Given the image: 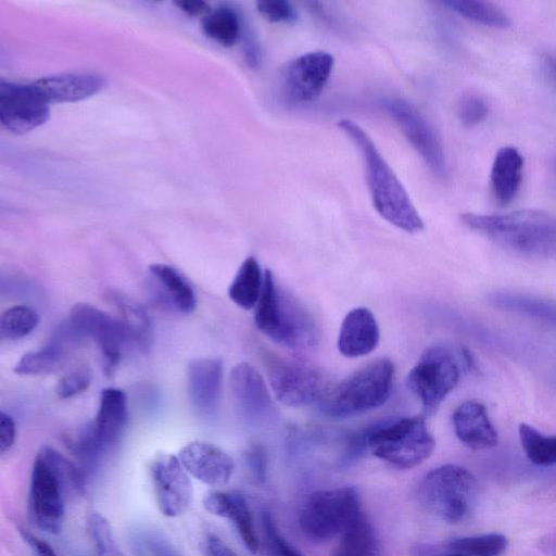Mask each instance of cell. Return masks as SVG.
I'll return each instance as SVG.
<instances>
[{
    "mask_svg": "<svg viewBox=\"0 0 556 556\" xmlns=\"http://www.w3.org/2000/svg\"><path fill=\"white\" fill-rule=\"evenodd\" d=\"M417 498L425 510L448 523H459L473 511L478 498L475 476L466 468L446 464L420 481Z\"/></svg>",
    "mask_w": 556,
    "mask_h": 556,
    "instance_id": "cell-7",
    "label": "cell"
},
{
    "mask_svg": "<svg viewBox=\"0 0 556 556\" xmlns=\"http://www.w3.org/2000/svg\"><path fill=\"white\" fill-rule=\"evenodd\" d=\"M244 22L231 5L220 4L201 20L203 33L224 47L233 46L242 35Z\"/></svg>",
    "mask_w": 556,
    "mask_h": 556,
    "instance_id": "cell-30",
    "label": "cell"
},
{
    "mask_svg": "<svg viewBox=\"0 0 556 556\" xmlns=\"http://www.w3.org/2000/svg\"><path fill=\"white\" fill-rule=\"evenodd\" d=\"M452 420L456 437L469 448L489 450L497 445V431L481 402L469 400L462 403L454 410Z\"/></svg>",
    "mask_w": 556,
    "mask_h": 556,
    "instance_id": "cell-21",
    "label": "cell"
},
{
    "mask_svg": "<svg viewBox=\"0 0 556 556\" xmlns=\"http://www.w3.org/2000/svg\"><path fill=\"white\" fill-rule=\"evenodd\" d=\"M382 105L430 170L438 178L445 180L448 170L443 144L429 121L402 98L387 99Z\"/></svg>",
    "mask_w": 556,
    "mask_h": 556,
    "instance_id": "cell-12",
    "label": "cell"
},
{
    "mask_svg": "<svg viewBox=\"0 0 556 556\" xmlns=\"http://www.w3.org/2000/svg\"><path fill=\"white\" fill-rule=\"evenodd\" d=\"M361 432L374 456L402 469L421 464L435 447L421 415L381 420Z\"/></svg>",
    "mask_w": 556,
    "mask_h": 556,
    "instance_id": "cell-6",
    "label": "cell"
},
{
    "mask_svg": "<svg viewBox=\"0 0 556 556\" xmlns=\"http://www.w3.org/2000/svg\"><path fill=\"white\" fill-rule=\"evenodd\" d=\"M241 39L243 41V52L247 64L255 68L261 62V47L256 35L247 26H243Z\"/></svg>",
    "mask_w": 556,
    "mask_h": 556,
    "instance_id": "cell-42",
    "label": "cell"
},
{
    "mask_svg": "<svg viewBox=\"0 0 556 556\" xmlns=\"http://www.w3.org/2000/svg\"><path fill=\"white\" fill-rule=\"evenodd\" d=\"M519 439L525 454L534 465H556V435H544L530 425H519Z\"/></svg>",
    "mask_w": 556,
    "mask_h": 556,
    "instance_id": "cell-33",
    "label": "cell"
},
{
    "mask_svg": "<svg viewBox=\"0 0 556 556\" xmlns=\"http://www.w3.org/2000/svg\"><path fill=\"white\" fill-rule=\"evenodd\" d=\"M331 556H379L375 528L363 511L341 534Z\"/></svg>",
    "mask_w": 556,
    "mask_h": 556,
    "instance_id": "cell-29",
    "label": "cell"
},
{
    "mask_svg": "<svg viewBox=\"0 0 556 556\" xmlns=\"http://www.w3.org/2000/svg\"><path fill=\"white\" fill-rule=\"evenodd\" d=\"M457 112L464 126L473 127L486 117L489 106L482 97L469 93L459 100Z\"/></svg>",
    "mask_w": 556,
    "mask_h": 556,
    "instance_id": "cell-38",
    "label": "cell"
},
{
    "mask_svg": "<svg viewBox=\"0 0 556 556\" xmlns=\"http://www.w3.org/2000/svg\"><path fill=\"white\" fill-rule=\"evenodd\" d=\"M262 532L269 556H303L281 534L269 511L262 514Z\"/></svg>",
    "mask_w": 556,
    "mask_h": 556,
    "instance_id": "cell-37",
    "label": "cell"
},
{
    "mask_svg": "<svg viewBox=\"0 0 556 556\" xmlns=\"http://www.w3.org/2000/svg\"><path fill=\"white\" fill-rule=\"evenodd\" d=\"M394 370L388 358L372 361L330 387L320 410L331 418H349L380 407L392 392Z\"/></svg>",
    "mask_w": 556,
    "mask_h": 556,
    "instance_id": "cell-5",
    "label": "cell"
},
{
    "mask_svg": "<svg viewBox=\"0 0 556 556\" xmlns=\"http://www.w3.org/2000/svg\"><path fill=\"white\" fill-rule=\"evenodd\" d=\"M244 466L255 483H262L267 472L266 451L260 443L250 444L243 453Z\"/></svg>",
    "mask_w": 556,
    "mask_h": 556,
    "instance_id": "cell-41",
    "label": "cell"
},
{
    "mask_svg": "<svg viewBox=\"0 0 556 556\" xmlns=\"http://www.w3.org/2000/svg\"><path fill=\"white\" fill-rule=\"evenodd\" d=\"M490 301L495 306L518 311L547 323L556 324V304L552 302L511 292L493 293Z\"/></svg>",
    "mask_w": 556,
    "mask_h": 556,
    "instance_id": "cell-32",
    "label": "cell"
},
{
    "mask_svg": "<svg viewBox=\"0 0 556 556\" xmlns=\"http://www.w3.org/2000/svg\"><path fill=\"white\" fill-rule=\"evenodd\" d=\"M264 283V274L254 256L247 257L238 268L229 288V299L243 309L256 306Z\"/></svg>",
    "mask_w": 556,
    "mask_h": 556,
    "instance_id": "cell-28",
    "label": "cell"
},
{
    "mask_svg": "<svg viewBox=\"0 0 556 556\" xmlns=\"http://www.w3.org/2000/svg\"><path fill=\"white\" fill-rule=\"evenodd\" d=\"M20 533L34 556H58L55 551L45 540L24 529H21Z\"/></svg>",
    "mask_w": 556,
    "mask_h": 556,
    "instance_id": "cell-44",
    "label": "cell"
},
{
    "mask_svg": "<svg viewBox=\"0 0 556 556\" xmlns=\"http://www.w3.org/2000/svg\"><path fill=\"white\" fill-rule=\"evenodd\" d=\"M338 127L354 142L363 155L365 175L372 204L378 214L408 233L424 229V222L406 189L380 154L368 134L351 119H340Z\"/></svg>",
    "mask_w": 556,
    "mask_h": 556,
    "instance_id": "cell-1",
    "label": "cell"
},
{
    "mask_svg": "<svg viewBox=\"0 0 556 556\" xmlns=\"http://www.w3.org/2000/svg\"><path fill=\"white\" fill-rule=\"evenodd\" d=\"M465 18L492 28L511 25L509 15L494 3L477 0H446L442 2Z\"/></svg>",
    "mask_w": 556,
    "mask_h": 556,
    "instance_id": "cell-31",
    "label": "cell"
},
{
    "mask_svg": "<svg viewBox=\"0 0 556 556\" xmlns=\"http://www.w3.org/2000/svg\"><path fill=\"white\" fill-rule=\"evenodd\" d=\"M223 383V362L200 358L188 367L187 384L190 402L197 413L213 415L219 404Z\"/></svg>",
    "mask_w": 556,
    "mask_h": 556,
    "instance_id": "cell-18",
    "label": "cell"
},
{
    "mask_svg": "<svg viewBox=\"0 0 556 556\" xmlns=\"http://www.w3.org/2000/svg\"><path fill=\"white\" fill-rule=\"evenodd\" d=\"M178 457L189 475L207 485H224L233 473L231 456L210 442H189L179 451Z\"/></svg>",
    "mask_w": 556,
    "mask_h": 556,
    "instance_id": "cell-17",
    "label": "cell"
},
{
    "mask_svg": "<svg viewBox=\"0 0 556 556\" xmlns=\"http://www.w3.org/2000/svg\"><path fill=\"white\" fill-rule=\"evenodd\" d=\"M254 323L263 334L285 348L303 350L318 342L319 330L313 315L295 295L276 280L269 269L264 271Z\"/></svg>",
    "mask_w": 556,
    "mask_h": 556,
    "instance_id": "cell-2",
    "label": "cell"
},
{
    "mask_svg": "<svg viewBox=\"0 0 556 556\" xmlns=\"http://www.w3.org/2000/svg\"><path fill=\"white\" fill-rule=\"evenodd\" d=\"M188 475L178 456L161 454L153 460L151 477L162 515L175 518L188 509L192 501V484Z\"/></svg>",
    "mask_w": 556,
    "mask_h": 556,
    "instance_id": "cell-15",
    "label": "cell"
},
{
    "mask_svg": "<svg viewBox=\"0 0 556 556\" xmlns=\"http://www.w3.org/2000/svg\"><path fill=\"white\" fill-rule=\"evenodd\" d=\"M206 549L210 556H238L223 540L214 534L207 536Z\"/></svg>",
    "mask_w": 556,
    "mask_h": 556,
    "instance_id": "cell-45",
    "label": "cell"
},
{
    "mask_svg": "<svg viewBox=\"0 0 556 556\" xmlns=\"http://www.w3.org/2000/svg\"><path fill=\"white\" fill-rule=\"evenodd\" d=\"M110 300L121 314V321L129 341H132L142 353L149 352L152 344V327L144 308L121 292L112 291Z\"/></svg>",
    "mask_w": 556,
    "mask_h": 556,
    "instance_id": "cell-26",
    "label": "cell"
},
{
    "mask_svg": "<svg viewBox=\"0 0 556 556\" xmlns=\"http://www.w3.org/2000/svg\"><path fill=\"white\" fill-rule=\"evenodd\" d=\"M523 166V156L517 148L505 146L496 152L490 182L492 194L500 205H508L516 198L522 181Z\"/></svg>",
    "mask_w": 556,
    "mask_h": 556,
    "instance_id": "cell-23",
    "label": "cell"
},
{
    "mask_svg": "<svg viewBox=\"0 0 556 556\" xmlns=\"http://www.w3.org/2000/svg\"><path fill=\"white\" fill-rule=\"evenodd\" d=\"M333 64V56L320 50L306 52L290 61L280 78L283 98L292 104L314 101L324 90Z\"/></svg>",
    "mask_w": 556,
    "mask_h": 556,
    "instance_id": "cell-13",
    "label": "cell"
},
{
    "mask_svg": "<svg viewBox=\"0 0 556 556\" xmlns=\"http://www.w3.org/2000/svg\"><path fill=\"white\" fill-rule=\"evenodd\" d=\"M257 11L273 23H293L298 12L287 0H262L256 3Z\"/></svg>",
    "mask_w": 556,
    "mask_h": 556,
    "instance_id": "cell-40",
    "label": "cell"
},
{
    "mask_svg": "<svg viewBox=\"0 0 556 556\" xmlns=\"http://www.w3.org/2000/svg\"><path fill=\"white\" fill-rule=\"evenodd\" d=\"M156 286L157 298L174 309L189 314L197 306V296L189 281L176 268L167 264H152L149 267Z\"/></svg>",
    "mask_w": 556,
    "mask_h": 556,
    "instance_id": "cell-25",
    "label": "cell"
},
{
    "mask_svg": "<svg viewBox=\"0 0 556 556\" xmlns=\"http://www.w3.org/2000/svg\"><path fill=\"white\" fill-rule=\"evenodd\" d=\"M65 324L77 340L90 338L98 344L108 372L115 368L129 341L121 320L89 303L79 302L72 307Z\"/></svg>",
    "mask_w": 556,
    "mask_h": 556,
    "instance_id": "cell-11",
    "label": "cell"
},
{
    "mask_svg": "<svg viewBox=\"0 0 556 556\" xmlns=\"http://www.w3.org/2000/svg\"><path fill=\"white\" fill-rule=\"evenodd\" d=\"M444 556H470V555L453 552V554H448V555H444Z\"/></svg>",
    "mask_w": 556,
    "mask_h": 556,
    "instance_id": "cell-49",
    "label": "cell"
},
{
    "mask_svg": "<svg viewBox=\"0 0 556 556\" xmlns=\"http://www.w3.org/2000/svg\"><path fill=\"white\" fill-rule=\"evenodd\" d=\"M379 340V325L372 312L367 307H355L341 323L338 350L345 357H359L372 352Z\"/></svg>",
    "mask_w": 556,
    "mask_h": 556,
    "instance_id": "cell-19",
    "label": "cell"
},
{
    "mask_svg": "<svg viewBox=\"0 0 556 556\" xmlns=\"http://www.w3.org/2000/svg\"><path fill=\"white\" fill-rule=\"evenodd\" d=\"M507 546V538L500 533L459 536L448 542V548L452 552L470 556H500Z\"/></svg>",
    "mask_w": 556,
    "mask_h": 556,
    "instance_id": "cell-35",
    "label": "cell"
},
{
    "mask_svg": "<svg viewBox=\"0 0 556 556\" xmlns=\"http://www.w3.org/2000/svg\"><path fill=\"white\" fill-rule=\"evenodd\" d=\"M127 395L117 388L103 389L97 416L91 422L97 440L106 450L121 437L127 421Z\"/></svg>",
    "mask_w": 556,
    "mask_h": 556,
    "instance_id": "cell-24",
    "label": "cell"
},
{
    "mask_svg": "<svg viewBox=\"0 0 556 556\" xmlns=\"http://www.w3.org/2000/svg\"><path fill=\"white\" fill-rule=\"evenodd\" d=\"M86 526L97 556H124L103 515L97 511L89 514Z\"/></svg>",
    "mask_w": 556,
    "mask_h": 556,
    "instance_id": "cell-36",
    "label": "cell"
},
{
    "mask_svg": "<svg viewBox=\"0 0 556 556\" xmlns=\"http://www.w3.org/2000/svg\"><path fill=\"white\" fill-rule=\"evenodd\" d=\"M264 364L276 399L287 406H305L320 402L329 381L324 371L311 365L267 353Z\"/></svg>",
    "mask_w": 556,
    "mask_h": 556,
    "instance_id": "cell-9",
    "label": "cell"
},
{
    "mask_svg": "<svg viewBox=\"0 0 556 556\" xmlns=\"http://www.w3.org/2000/svg\"><path fill=\"white\" fill-rule=\"evenodd\" d=\"M49 116V103L31 84L0 81V122L7 130L25 134L43 125Z\"/></svg>",
    "mask_w": 556,
    "mask_h": 556,
    "instance_id": "cell-14",
    "label": "cell"
},
{
    "mask_svg": "<svg viewBox=\"0 0 556 556\" xmlns=\"http://www.w3.org/2000/svg\"><path fill=\"white\" fill-rule=\"evenodd\" d=\"M361 513L359 495L354 488L320 490L307 497L298 523L308 541L325 543L341 535Z\"/></svg>",
    "mask_w": 556,
    "mask_h": 556,
    "instance_id": "cell-8",
    "label": "cell"
},
{
    "mask_svg": "<svg viewBox=\"0 0 556 556\" xmlns=\"http://www.w3.org/2000/svg\"><path fill=\"white\" fill-rule=\"evenodd\" d=\"M81 472L53 447H42L33 464L29 502L37 526L46 532L61 531L65 515V492L78 489Z\"/></svg>",
    "mask_w": 556,
    "mask_h": 556,
    "instance_id": "cell-4",
    "label": "cell"
},
{
    "mask_svg": "<svg viewBox=\"0 0 556 556\" xmlns=\"http://www.w3.org/2000/svg\"><path fill=\"white\" fill-rule=\"evenodd\" d=\"M90 381V370L86 367H80L64 375L59 380L55 391L61 399H70L87 390Z\"/></svg>",
    "mask_w": 556,
    "mask_h": 556,
    "instance_id": "cell-39",
    "label": "cell"
},
{
    "mask_svg": "<svg viewBox=\"0 0 556 556\" xmlns=\"http://www.w3.org/2000/svg\"><path fill=\"white\" fill-rule=\"evenodd\" d=\"M460 369L453 353L441 345L427 349L410 369L406 384L420 401L424 412L433 414L457 386Z\"/></svg>",
    "mask_w": 556,
    "mask_h": 556,
    "instance_id": "cell-10",
    "label": "cell"
},
{
    "mask_svg": "<svg viewBox=\"0 0 556 556\" xmlns=\"http://www.w3.org/2000/svg\"><path fill=\"white\" fill-rule=\"evenodd\" d=\"M554 173H555V176H556V159H555V162H554Z\"/></svg>",
    "mask_w": 556,
    "mask_h": 556,
    "instance_id": "cell-50",
    "label": "cell"
},
{
    "mask_svg": "<svg viewBox=\"0 0 556 556\" xmlns=\"http://www.w3.org/2000/svg\"><path fill=\"white\" fill-rule=\"evenodd\" d=\"M544 63L548 75L556 83V58L548 55L545 58Z\"/></svg>",
    "mask_w": 556,
    "mask_h": 556,
    "instance_id": "cell-48",
    "label": "cell"
},
{
    "mask_svg": "<svg viewBox=\"0 0 556 556\" xmlns=\"http://www.w3.org/2000/svg\"><path fill=\"white\" fill-rule=\"evenodd\" d=\"M15 422L12 416L3 410L0 412V452H8L15 441Z\"/></svg>",
    "mask_w": 556,
    "mask_h": 556,
    "instance_id": "cell-43",
    "label": "cell"
},
{
    "mask_svg": "<svg viewBox=\"0 0 556 556\" xmlns=\"http://www.w3.org/2000/svg\"><path fill=\"white\" fill-rule=\"evenodd\" d=\"M175 5L191 16H204L211 11L210 4L204 1H178Z\"/></svg>",
    "mask_w": 556,
    "mask_h": 556,
    "instance_id": "cell-46",
    "label": "cell"
},
{
    "mask_svg": "<svg viewBox=\"0 0 556 556\" xmlns=\"http://www.w3.org/2000/svg\"><path fill=\"white\" fill-rule=\"evenodd\" d=\"M203 507L214 516L227 518L235 525L244 546L253 554L260 547L253 518L245 497L238 491H212L203 497Z\"/></svg>",
    "mask_w": 556,
    "mask_h": 556,
    "instance_id": "cell-20",
    "label": "cell"
},
{
    "mask_svg": "<svg viewBox=\"0 0 556 556\" xmlns=\"http://www.w3.org/2000/svg\"><path fill=\"white\" fill-rule=\"evenodd\" d=\"M462 222L515 252L531 256H556V216L538 210L505 214L465 213Z\"/></svg>",
    "mask_w": 556,
    "mask_h": 556,
    "instance_id": "cell-3",
    "label": "cell"
},
{
    "mask_svg": "<svg viewBox=\"0 0 556 556\" xmlns=\"http://www.w3.org/2000/svg\"><path fill=\"white\" fill-rule=\"evenodd\" d=\"M39 314L27 305H14L0 317V334L5 340H18L29 334L39 324Z\"/></svg>",
    "mask_w": 556,
    "mask_h": 556,
    "instance_id": "cell-34",
    "label": "cell"
},
{
    "mask_svg": "<svg viewBox=\"0 0 556 556\" xmlns=\"http://www.w3.org/2000/svg\"><path fill=\"white\" fill-rule=\"evenodd\" d=\"M31 85L50 104L75 102L89 98L102 90L106 81L97 74L79 73L42 77Z\"/></svg>",
    "mask_w": 556,
    "mask_h": 556,
    "instance_id": "cell-22",
    "label": "cell"
},
{
    "mask_svg": "<svg viewBox=\"0 0 556 556\" xmlns=\"http://www.w3.org/2000/svg\"><path fill=\"white\" fill-rule=\"evenodd\" d=\"M150 548L153 556H177L166 542L157 538L150 541Z\"/></svg>",
    "mask_w": 556,
    "mask_h": 556,
    "instance_id": "cell-47",
    "label": "cell"
},
{
    "mask_svg": "<svg viewBox=\"0 0 556 556\" xmlns=\"http://www.w3.org/2000/svg\"><path fill=\"white\" fill-rule=\"evenodd\" d=\"M68 344L53 336L40 350L25 353L14 366L20 376H40L58 371L66 362Z\"/></svg>",
    "mask_w": 556,
    "mask_h": 556,
    "instance_id": "cell-27",
    "label": "cell"
},
{
    "mask_svg": "<svg viewBox=\"0 0 556 556\" xmlns=\"http://www.w3.org/2000/svg\"><path fill=\"white\" fill-rule=\"evenodd\" d=\"M230 391L242 415L261 421L276 414L268 388L258 370L247 362L237 364L229 376Z\"/></svg>",
    "mask_w": 556,
    "mask_h": 556,
    "instance_id": "cell-16",
    "label": "cell"
}]
</instances>
